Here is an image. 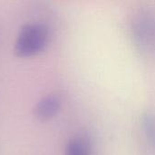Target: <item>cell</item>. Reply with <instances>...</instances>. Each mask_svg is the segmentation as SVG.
<instances>
[{"label":"cell","instance_id":"obj_1","mask_svg":"<svg viewBox=\"0 0 155 155\" xmlns=\"http://www.w3.org/2000/svg\"><path fill=\"white\" fill-rule=\"evenodd\" d=\"M49 39L48 28L40 23H29L19 31L15 43V53L19 57H30L42 52Z\"/></svg>","mask_w":155,"mask_h":155},{"label":"cell","instance_id":"obj_2","mask_svg":"<svg viewBox=\"0 0 155 155\" xmlns=\"http://www.w3.org/2000/svg\"><path fill=\"white\" fill-rule=\"evenodd\" d=\"M61 108V101L58 96L54 94L41 98L34 108L35 117L41 121H47L54 117Z\"/></svg>","mask_w":155,"mask_h":155},{"label":"cell","instance_id":"obj_3","mask_svg":"<svg viewBox=\"0 0 155 155\" xmlns=\"http://www.w3.org/2000/svg\"><path fill=\"white\" fill-rule=\"evenodd\" d=\"M91 145L87 138L76 136L68 142L64 155H91Z\"/></svg>","mask_w":155,"mask_h":155},{"label":"cell","instance_id":"obj_4","mask_svg":"<svg viewBox=\"0 0 155 155\" xmlns=\"http://www.w3.org/2000/svg\"><path fill=\"white\" fill-rule=\"evenodd\" d=\"M144 127L150 141L155 145V119L151 115H146L144 117Z\"/></svg>","mask_w":155,"mask_h":155}]
</instances>
